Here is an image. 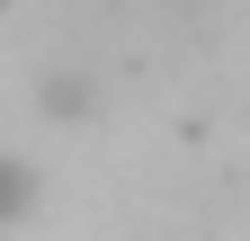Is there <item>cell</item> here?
<instances>
[{
    "label": "cell",
    "mask_w": 250,
    "mask_h": 241,
    "mask_svg": "<svg viewBox=\"0 0 250 241\" xmlns=\"http://www.w3.org/2000/svg\"><path fill=\"white\" fill-rule=\"evenodd\" d=\"M27 205H36V179H27L18 161H0V223H18Z\"/></svg>",
    "instance_id": "cell-1"
}]
</instances>
